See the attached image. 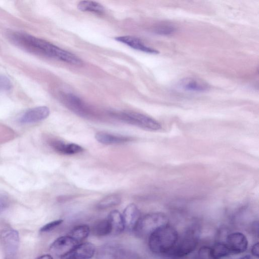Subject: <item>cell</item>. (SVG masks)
Masks as SVG:
<instances>
[{"instance_id": "obj_1", "label": "cell", "mask_w": 259, "mask_h": 259, "mask_svg": "<svg viewBox=\"0 0 259 259\" xmlns=\"http://www.w3.org/2000/svg\"><path fill=\"white\" fill-rule=\"evenodd\" d=\"M10 37L13 43L28 52L73 65L82 64V60L74 54L32 35L22 32H14L10 35Z\"/></svg>"}, {"instance_id": "obj_2", "label": "cell", "mask_w": 259, "mask_h": 259, "mask_svg": "<svg viewBox=\"0 0 259 259\" xmlns=\"http://www.w3.org/2000/svg\"><path fill=\"white\" fill-rule=\"evenodd\" d=\"M178 238L177 230L167 224L160 227L149 236V247L156 254H168Z\"/></svg>"}, {"instance_id": "obj_3", "label": "cell", "mask_w": 259, "mask_h": 259, "mask_svg": "<svg viewBox=\"0 0 259 259\" xmlns=\"http://www.w3.org/2000/svg\"><path fill=\"white\" fill-rule=\"evenodd\" d=\"M167 216L162 212H152L140 217L134 231L139 237L148 236L160 227L167 224Z\"/></svg>"}, {"instance_id": "obj_4", "label": "cell", "mask_w": 259, "mask_h": 259, "mask_svg": "<svg viewBox=\"0 0 259 259\" xmlns=\"http://www.w3.org/2000/svg\"><path fill=\"white\" fill-rule=\"evenodd\" d=\"M198 235L196 229L187 230L180 238H178L176 245L168 255L181 257L189 254L196 248Z\"/></svg>"}, {"instance_id": "obj_5", "label": "cell", "mask_w": 259, "mask_h": 259, "mask_svg": "<svg viewBox=\"0 0 259 259\" xmlns=\"http://www.w3.org/2000/svg\"><path fill=\"white\" fill-rule=\"evenodd\" d=\"M121 119L133 124L151 131L161 128L160 123L147 115L133 112H121L116 114Z\"/></svg>"}, {"instance_id": "obj_6", "label": "cell", "mask_w": 259, "mask_h": 259, "mask_svg": "<svg viewBox=\"0 0 259 259\" xmlns=\"http://www.w3.org/2000/svg\"><path fill=\"white\" fill-rule=\"evenodd\" d=\"M0 240L5 253L9 256L14 255L19 245L18 231L13 229L4 230L0 235Z\"/></svg>"}, {"instance_id": "obj_7", "label": "cell", "mask_w": 259, "mask_h": 259, "mask_svg": "<svg viewBox=\"0 0 259 259\" xmlns=\"http://www.w3.org/2000/svg\"><path fill=\"white\" fill-rule=\"evenodd\" d=\"M78 244V242L70 236H63L56 239L51 244L50 249L54 254L63 257Z\"/></svg>"}, {"instance_id": "obj_8", "label": "cell", "mask_w": 259, "mask_h": 259, "mask_svg": "<svg viewBox=\"0 0 259 259\" xmlns=\"http://www.w3.org/2000/svg\"><path fill=\"white\" fill-rule=\"evenodd\" d=\"M177 85L179 89L189 92L202 93L208 91L210 88L209 84L206 81L193 77L182 79Z\"/></svg>"}, {"instance_id": "obj_9", "label": "cell", "mask_w": 259, "mask_h": 259, "mask_svg": "<svg viewBox=\"0 0 259 259\" xmlns=\"http://www.w3.org/2000/svg\"><path fill=\"white\" fill-rule=\"evenodd\" d=\"M226 244L231 254H238L245 251L248 246V241L243 234L237 232L227 236Z\"/></svg>"}, {"instance_id": "obj_10", "label": "cell", "mask_w": 259, "mask_h": 259, "mask_svg": "<svg viewBox=\"0 0 259 259\" xmlns=\"http://www.w3.org/2000/svg\"><path fill=\"white\" fill-rule=\"evenodd\" d=\"M50 114V110L46 106H39L31 108L24 112L19 118L21 123H34L46 118Z\"/></svg>"}, {"instance_id": "obj_11", "label": "cell", "mask_w": 259, "mask_h": 259, "mask_svg": "<svg viewBox=\"0 0 259 259\" xmlns=\"http://www.w3.org/2000/svg\"><path fill=\"white\" fill-rule=\"evenodd\" d=\"M95 252L94 245L90 242L79 243L64 259H90Z\"/></svg>"}, {"instance_id": "obj_12", "label": "cell", "mask_w": 259, "mask_h": 259, "mask_svg": "<svg viewBox=\"0 0 259 259\" xmlns=\"http://www.w3.org/2000/svg\"><path fill=\"white\" fill-rule=\"evenodd\" d=\"M119 42L125 44L135 50L147 53L156 54L159 52L156 50L147 46L139 38L133 36H120L115 38Z\"/></svg>"}, {"instance_id": "obj_13", "label": "cell", "mask_w": 259, "mask_h": 259, "mask_svg": "<svg viewBox=\"0 0 259 259\" xmlns=\"http://www.w3.org/2000/svg\"><path fill=\"white\" fill-rule=\"evenodd\" d=\"M122 215L125 228L128 230H134L141 217L138 207L134 203L128 204L125 208Z\"/></svg>"}, {"instance_id": "obj_14", "label": "cell", "mask_w": 259, "mask_h": 259, "mask_svg": "<svg viewBox=\"0 0 259 259\" xmlns=\"http://www.w3.org/2000/svg\"><path fill=\"white\" fill-rule=\"evenodd\" d=\"M95 138L99 143L106 145L124 143L132 140V138L128 136L113 135L105 132L97 133Z\"/></svg>"}, {"instance_id": "obj_15", "label": "cell", "mask_w": 259, "mask_h": 259, "mask_svg": "<svg viewBox=\"0 0 259 259\" xmlns=\"http://www.w3.org/2000/svg\"><path fill=\"white\" fill-rule=\"evenodd\" d=\"M61 98L71 110L78 114H84L85 107L80 98L75 95L71 93H63Z\"/></svg>"}, {"instance_id": "obj_16", "label": "cell", "mask_w": 259, "mask_h": 259, "mask_svg": "<svg viewBox=\"0 0 259 259\" xmlns=\"http://www.w3.org/2000/svg\"><path fill=\"white\" fill-rule=\"evenodd\" d=\"M50 144L55 151L64 154H74L83 151L82 147L74 143H64L60 141H53Z\"/></svg>"}, {"instance_id": "obj_17", "label": "cell", "mask_w": 259, "mask_h": 259, "mask_svg": "<svg viewBox=\"0 0 259 259\" xmlns=\"http://www.w3.org/2000/svg\"><path fill=\"white\" fill-rule=\"evenodd\" d=\"M112 227V231L117 233L122 232L125 229L122 215L117 210L111 211L107 219Z\"/></svg>"}, {"instance_id": "obj_18", "label": "cell", "mask_w": 259, "mask_h": 259, "mask_svg": "<svg viewBox=\"0 0 259 259\" xmlns=\"http://www.w3.org/2000/svg\"><path fill=\"white\" fill-rule=\"evenodd\" d=\"M77 8L81 11L91 12L96 13H103L104 7L100 4L91 1H82L77 5Z\"/></svg>"}, {"instance_id": "obj_19", "label": "cell", "mask_w": 259, "mask_h": 259, "mask_svg": "<svg viewBox=\"0 0 259 259\" xmlns=\"http://www.w3.org/2000/svg\"><path fill=\"white\" fill-rule=\"evenodd\" d=\"M112 231V227L108 219L102 220L96 223L93 228L94 234L99 236H106Z\"/></svg>"}, {"instance_id": "obj_20", "label": "cell", "mask_w": 259, "mask_h": 259, "mask_svg": "<svg viewBox=\"0 0 259 259\" xmlns=\"http://www.w3.org/2000/svg\"><path fill=\"white\" fill-rule=\"evenodd\" d=\"M90 233V228L88 225H81L76 226L70 232L69 236L79 243L86 238Z\"/></svg>"}, {"instance_id": "obj_21", "label": "cell", "mask_w": 259, "mask_h": 259, "mask_svg": "<svg viewBox=\"0 0 259 259\" xmlns=\"http://www.w3.org/2000/svg\"><path fill=\"white\" fill-rule=\"evenodd\" d=\"M121 198L116 195H111L101 200L97 204L99 209H106L120 204Z\"/></svg>"}, {"instance_id": "obj_22", "label": "cell", "mask_w": 259, "mask_h": 259, "mask_svg": "<svg viewBox=\"0 0 259 259\" xmlns=\"http://www.w3.org/2000/svg\"><path fill=\"white\" fill-rule=\"evenodd\" d=\"M211 248L213 259H221L231 254L226 243H217Z\"/></svg>"}, {"instance_id": "obj_23", "label": "cell", "mask_w": 259, "mask_h": 259, "mask_svg": "<svg viewBox=\"0 0 259 259\" xmlns=\"http://www.w3.org/2000/svg\"><path fill=\"white\" fill-rule=\"evenodd\" d=\"M176 29V27L170 23L163 22L158 24L154 28V32L159 35H167L175 32Z\"/></svg>"}, {"instance_id": "obj_24", "label": "cell", "mask_w": 259, "mask_h": 259, "mask_svg": "<svg viewBox=\"0 0 259 259\" xmlns=\"http://www.w3.org/2000/svg\"><path fill=\"white\" fill-rule=\"evenodd\" d=\"M198 254L199 259H213L212 248L209 246L201 247Z\"/></svg>"}, {"instance_id": "obj_25", "label": "cell", "mask_w": 259, "mask_h": 259, "mask_svg": "<svg viewBox=\"0 0 259 259\" xmlns=\"http://www.w3.org/2000/svg\"><path fill=\"white\" fill-rule=\"evenodd\" d=\"M63 222V220H57L54 221H52L51 222H50L44 226H42L40 229V231L41 232H48L52 230H53L54 229L59 226L60 224H61Z\"/></svg>"}, {"instance_id": "obj_26", "label": "cell", "mask_w": 259, "mask_h": 259, "mask_svg": "<svg viewBox=\"0 0 259 259\" xmlns=\"http://www.w3.org/2000/svg\"><path fill=\"white\" fill-rule=\"evenodd\" d=\"M12 86L11 80L7 76L0 74V91L10 90Z\"/></svg>"}, {"instance_id": "obj_27", "label": "cell", "mask_w": 259, "mask_h": 259, "mask_svg": "<svg viewBox=\"0 0 259 259\" xmlns=\"http://www.w3.org/2000/svg\"><path fill=\"white\" fill-rule=\"evenodd\" d=\"M9 205L8 198L5 195H0V214L4 212Z\"/></svg>"}, {"instance_id": "obj_28", "label": "cell", "mask_w": 259, "mask_h": 259, "mask_svg": "<svg viewBox=\"0 0 259 259\" xmlns=\"http://www.w3.org/2000/svg\"><path fill=\"white\" fill-rule=\"evenodd\" d=\"M251 253L254 256L258 257L259 256V245L258 243H255L252 247Z\"/></svg>"}, {"instance_id": "obj_29", "label": "cell", "mask_w": 259, "mask_h": 259, "mask_svg": "<svg viewBox=\"0 0 259 259\" xmlns=\"http://www.w3.org/2000/svg\"><path fill=\"white\" fill-rule=\"evenodd\" d=\"M36 259H53V257L49 254H44L39 257H37Z\"/></svg>"}, {"instance_id": "obj_30", "label": "cell", "mask_w": 259, "mask_h": 259, "mask_svg": "<svg viewBox=\"0 0 259 259\" xmlns=\"http://www.w3.org/2000/svg\"><path fill=\"white\" fill-rule=\"evenodd\" d=\"M240 259H251V257L249 255H246L240 258Z\"/></svg>"}]
</instances>
